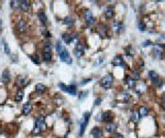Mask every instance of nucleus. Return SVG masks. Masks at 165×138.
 I'll return each mask as SVG.
<instances>
[{
	"label": "nucleus",
	"instance_id": "25",
	"mask_svg": "<svg viewBox=\"0 0 165 138\" xmlns=\"http://www.w3.org/2000/svg\"><path fill=\"white\" fill-rule=\"evenodd\" d=\"M73 23H74V20H73L71 17H66V18H64V24L65 26H73Z\"/></svg>",
	"mask_w": 165,
	"mask_h": 138
},
{
	"label": "nucleus",
	"instance_id": "27",
	"mask_svg": "<svg viewBox=\"0 0 165 138\" xmlns=\"http://www.w3.org/2000/svg\"><path fill=\"white\" fill-rule=\"evenodd\" d=\"M130 79H132L133 81H137V80H139V79H140V75H139V72H137V71H133V72L131 73Z\"/></svg>",
	"mask_w": 165,
	"mask_h": 138
},
{
	"label": "nucleus",
	"instance_id": "36",
	"mask_svg": "<svg viewBox=\"0 0 165 138\" xmlns=\"http://www.w3.org/2000/svg\"><path fill=\"white\" fill-rule=\"evenodd\" d=\"M100 101H101L100 98H98V99H96V101H95V105H99V104H100Z\"/></svg>",
	"mask_w": 165,
	"mask_h": 138
},
{
	"label": "nucleus",
	"instance_id": "1",
	"mask_svg": "<svg viewBox=\"0 0 165 138\" xmlns=\"http://www.w3.org/2000/svg\"><path fill=\"white\" fill-rule=\"evenodd\" d=\"M56 51H57L58 55H59V59H61L62 62L66 63V64H72L73 63V60L71 58V55H69L67 49L62 44V42L58 41L57 43H56Z\"/></svg>",
	"mask_w": 165,
	"mask_h": 138
},
{
	"label": "nucleus",
	"instance_id": "7",
	"mask_svg": "<svg viewBox=\"0 0 165 138\" xmlns=\"http://www.w3.org/2000/svg\"><path fill=\"white\" fill-rule=\"evenodd\" d=\"M112 119H113V114H112L110 110H106V112H104L101 114V120L105 123H111Z\"/></svg>",
	"mask_w": 165,
	"mask_h": 138
},
{
	"label": "nucleus",
	"instance_id": "2",
	"mask_svg": "<svg viewBox=\"0 0 165 138\" xmlns=\"http://www.w3.org/2000/svg\"><path fill=\"white\" fill-rule=\"evenodd\" d=\"M46 128V124H45V120L43 117H39V118L35 119V123H34V129H33V133L34 134H40L41 132H43Z\"/></svg>",
	"mask_w": 165,
	"mask_h": 138
},
{
	"label": "nucleus",
	"instance_id": "11",
	"mask_svg": "<svg viewBox=\"0 0 165 138\" xmlns=\"http://www.w3.org/2000/svg\"><path fill=\"white\" fill-rule=\"evenodd\" d=\"M112 63H113L114 66H120V68H124L125 66V63L123 61V59H122L120 55L116 56V58L113 59V61H112Z\"/></svg>",
	"mask_w": 165,
	"mask_h": 138
},
{
	"label": "nucleus",
	"instance_id": "28",
	"mask_svg": "<svg viewBox=\"0 0 165 138\" xmlns=\"http://www.w3.org/2000/svg\"><path fill=\"white\" fill-rule=\"evenodd\" d=\"M30 59L32 60L33 63H35V64H38V65L41 63V61H40V59H39L38 55H31V56H30Z\"/></svg>",
	"mask_w": 165,
	"mask_h": 138
},
{
	"label": "nucleus",
	"instance_id": "8",
	"mask_svg": "<svg viewBox=\"0 0 165 138\" xmlns=\"http://www.w3.org/2000/svg\"><path fill=\"white\" fill-rule=\"evenodd\" d=\"M26 30H28V26H26V22L24 20H20V21L16 23V31L19 33H25Z\"/></svg>",
	"mask_w": 165,
	"mask_h": 138
},
{
	"label": "nucleus",
	"instance_id": "23",
	"mask_svg": "<svg viewBox=\"0 0 165 138\" xmlns=\"http://www.w3.org/2000/svg\"><path fill=\"white\" fill-rule=\"evenodd\" d=\"M66 93L71 94V95H76V94H77L76 86L75 85H69V86H67V91H66Z\"/></svg>",
	"mask_w": 165,
	"mask_h": 138
},
{
	"label": "nucleus",
	"instance_id": "26",
	"mask_svg": "<svg viewBox=\"0 0 165 138\" xmlns=\"http://www.w3.org/2000/svg\"><path fill=\"white\" fill-rule=\"evenodd\" d=\"M113 28L117 30L118 32H121L122 30H123V26H122V23L121 22H116L114 24H113Z\"/></svg>",
	"mask_w": 165,
	"mask_h": 138
},
{
	"label": "nucleus",
	"instance_id": "15",
	"mask_svg": "<svg viewBox=\"0 0 165 138\" xmlns=\"http://www.w3.org/2000/svg\"><path fill=\"white\" fill-rule=\"evenodd\" d=\"M31 110H32V105L30 103H26V104H24V106H23V108H22V114L24 116H28V115H30Z\"/></svg>",
	"mask_w": 165,
	"mask_h": 138
},
{
	"label": "nucleus",
	"instance_id": "24",
	"mask_svg": "<svg viewBox=\"0 0 165 138\" xmlns=\"http://www.w3.org/2000/svg\"><path fill=\"white\" fill-rule=\"evenodd\" d=\"M23 96H24V93H23V90H19L16 92V95H15V102H21Z\"/></svg>",
	"mask_w": 165,
	"mask_h": 138
},
{
	"label": "nucleus",
	"instance_id": "17",
	"mask_svg": "<svg viewBox=\"0 0 165 138\" xmlns=\"http://www.w3.org/2000/svg\"><path fill=\"white\" fill-rule=\"evenodd\" d=\"M1 80H2V82L7 84L9 82V80H10V72H9V70L8 69H6V70H3V72H2V76H1Z\"/></svg>",
	"mask_w": 165,
	"mask_h": 138
},
{
	"label": "nucleus",
	"instance_id": "13",
	"mask_svg": "<svg viewBox=\"0 0 165 138\" xmlns=\"http://www.w3.org/2000/svg\"><path fill=\"white\" fill-rule=\"evenodd\" d=\"M19 7L22 11H28L31 7V2L26 1V0H22V1H19Z\"/></svg>",
	"mask_w": 165,
	"mask_h": 138
},
{
	"label": "nucleus",
	"instance_id": "32",
	"mask_svg": "<svg viewBox=\"0 0 165 138\" xmlns=\"http://www.w3.org/2000/svg\"><path fill=\"white\" fill-rule=\"evenodd\" d=\"M153 51H154V53H155V54H156V56H157V58H160V56H162V51H161V50L154 49Z\"/></svg>",
	"mask_w": 165,
	"mask_h": 138
},
{
	"label": "nucleus",
	"instance_id": "10",
	"mask_svg": "<svg viewBox=\"0 0 165 138\" xmlns=\"http://www.w3.org/2000/svg\"><path fill=\"white\" fill-rule=\"evenodd\" d=\"M28 83H29V80L26 79V76L24 75H20L18 79H16V84H18L19 86H21V87H24L28 85Z\"/></svg>",
	"mask_w": 165,
	"mask_h": 138
},
{
	"label": "nucleus",
	"instance_id": "4",
	"mask_svg": "<svg viewBox=\"0 0 165 138\" xmlns=\"http://www.w3.org/2000/svg\"><path fill=\"white\" fill-rule=\"evenodd\" d=\"M89 117H90V113H85L84 114V117H82V119L80 120V129H79V136H82L85 133V129L86 127L88 125V122H89Z\"/></svg>",
	"mask_w": 165,
	"mask_h": 138
},
{
	"label": "nucleus",
	"instance_id": "37",
	"mask_svg": "<svg viewBox=\"0 0 165 138\" xmlns=\"http://www.w3.org/2000/svg\"><path fill=\"white\" fill-rule=\"evenodd\" d=\"M162 103H163V105H164V107H165V96L163 97V99H162Z\"/></svg>",
	"mask_w": 165,
	"mask_h": 138
},
{
	"label": "nucleus",
	"instance_id": "22",
	"mask_svg": "<svg viewBox=\"0 0 165 138\" xmlns=\"http://www.w3.org/2000/svg\"><path fill=\"white\" fill-rule=\"evenodd\" d=\"M44 91H45V86H44V84L39 83V84H36V85H35V92L38 93V94H42V93H44Z\"/></svg>",
	"mask_w": 165,
	"mask_h": 138
},
{
	"label": "nucleus",
	"instance_id": "30",
	"mask_svg": "<svg viewBox=\"0 0 165 138\" xmlns=\"http://www.w3.org/2000/svg\"><path fill=\"white\" fill-rule=\"evenodd\" d=\"M139 29H140L141 32H144V31H145V24H144L143 22H140V23H139Z\"/></svg>",
	"mask_w": 165,
	"mask_h": 138
},
{
	"label": "nucleus",
	"instance_id": "20",
	"mask_svg": "<svg viewBox=\"0 0 165 138\" xmlns=\"http://www.w3.org/2000/svg\"><path fill=\"white\" fill-rule=\"evenodd\" d=\"M148 108L147 107H145V106H142L140 107V110H139V115H140V117H145V116H147L148 115Z\"/></svg>",
	"mask_w": 165,
	"mask_h": 138
},
{
	"label": "nucleus",
	"instance_id": "14",
	"mask_svg": "<svg viewBox=\"0 0 165 138\" xmlns=\"http://www.w3.org/2000/svg\"><path fill=\"white\" fill-rule=\"evenodd\" d=\"M91 137L92 138H101L102 136V133H101V129L99 127H95L94 129L91 130Z\"/></svg>",
	"mask_w": 165,
	"mask_h": 138
},
{
	"label": "nucleus",
	"instance_id": "21",
	"mask_svg": "<svg viewBox=\"0 0 165 138\" xmlns=\"http://www.w3.org/2000/svg\"><path fill=\"white\" fill-rule=\"evenodd\" d=\"M116 128H117V125L113 123H109L106 125V132H108V133H113Z\"/></svg>",
	"mask_w": 165,
	"mask_h": 138
},
{
	"label": "nucleus",
	"instance_id": "5",
	"mask_svg": "<svg viewBox=\"0 0 165 138\" xmlns=\"http://www.w3.org/2000/svg\"><path fill=\"white\" fill-rule=\"evenodd\" d=\"M43 59L45 62H50L52 60V51H51V45L47 42L45 45L44 50H43Z\"/></svg>",
	"mask_w": 165,
	"mask_h": 138
},
{
	"label": "nucleus",
	"instance_id": "34",
	"mask_svg": "<svg viewBox=\"0 0 165 138\" xmlns=\"http://www.w3.org/2000/svg\"><path fill=\"white\" fill-rule=\"evenodd\" d=\"M10 3H11V7H12V8H15L16 6H19V1H11Z\"/></svg>",
	"mask_w": 165,
	"mask_h": 138
},
{
	"label": "nucleus",
	"instance_id": "29",
	"mask_svg": "<svg viewBox=\"0 0 165 138\" xmlns=\"http://www.w3.org/2000/svg\"><path fill=\"white\" fill-rule=\"evenodd\" d=\"M127 83H128V85H129V87H134L135 86V81H133L132 79H129L128 81H127Z\"/></svg>",
	"mask_w": 165,
	"mask_h": 138
},
{
	"label": "nucleus",
	"instance_id": "6",
	"mask_svg": "<svg viewBox=\"0 0 165 138\" xmlns=\"http://www.w3.org/2000/svg\"><path fill=\"white\" fill-rule=\"evenodd\" d=\"M148 76H150V79L153 84H155V85H157V86H162V81L160 80V77H158L156 72L150 71V72H148Z\"/></svg>",
	"mask_w": 165,
	"mask_h": 138
},
{
	"label": "nucleus",
	"instance_id": "18",
	"mask_svg": "<svg viewBox=\"0 0 165 138\" xmlns=\"http://www.w3.org/2000/svg\"><path fill=\"white\" fill-rule=\"evenodd\" d=\"M38 17H39V19H40V21H41L42 24H44V26L47 24V17H46L45 12L40 11V12L38 13Z\"/></svg>",
	"mask_w": 165,
	"mask_h": 138
},
{
	"label": "nucleus",
	"instance_id": "38",
	"mask_svg": "<svg viewBox=\"0 0 165 138\" xmlns=\"http://www.w3.org/2000/svg\"><path fill=\"white\" fill-rule=\"evenodd\" d=\"M148 44H151V42H148V41H147V42H145V43H144V45H148Z\"/></svg>",
	"mask_w": 165,
	"mask_h": 138
},
{
	"label": "nucleus",
	"instance_id": "3",
	"mask_svg": "<svg viewBox=\"0 0 165 138\" xmlns=\"http://www.w3.org/2000/svg\"><path fill=\"white\" fill-rule=\"evenodd\" d=\"M99 83H100V86L104 87V89H106V90L110 89L112 86V83H113V76H112L111 74H107V75L104 76L100 80Z\"/></svg>",
	"mask_w": 165,
	"mask_h": 138
},
{
	"label": "nucleus",
	"instance_id": "9",
	"mask_svg": "<svg viewBox=\"0 0 165 138\" xmlns=\"http://www.w3.org/2000/svg\"><path fill=\"white\" fill-rule=\"evenodd\" d=\"M76 36H77L76 34H71V33H64V34H62L63 40H64L65 43H67V44H71Z\"/></svg>",
	"mask_w": 165,
	"mask_h": 138
},
{
	"label": "nucleus",
	"instance_id": "31",
	"mask_svg": "<svg viewBox=\"0 0 165 138\" xmlns=\"http://www.w3.org/2000/svg\"><path fill=\"white\" fill-rule=\"evenodd\" d=\"M58 87H59V89H61L62 91H64V92H66V91H67V86H66L65 84H63V83H59V84H58Z\"/></svg>",
	"mask_w": 165,
	"mask_h": 138
},
{
	"label": "nucleus",
	"instance_id": "35",
	"mask_svg": "<svg viewBox=\"0 0 165 138\" xmlns=\"http://www.w3.org/2000/svg\"><path fill=\"white\" fill-rule=\"evenodd\" d=\"M89 81H90V79H86V80H84V81H82V82H81L80 84H81V85H85V83L89 82Z\"/></svg>",
	"mask_w": 165,
	"mask_h": 138
},
{
	"label": "nucleus",
	"instance_id": "19",
	"mask_svg": "<svg viewBox=\"0 0 165 138\" xmlns=\"http://www.w3.org/2000/svg\"><path fill=\"white\" fill-rule=\"evenodd\" d=\"M113 16H114V11H113V9L112 8H109L108 7V8L105 9V17L107 19H111Z\"/></svg>",
	"mask_w": 165,
	"mask_h": 138
},
{
	"label": "nucleus",
	"instance_id": "16",
	"mask_svg": "<svg viewBox=\"0 0 165 138\" xmlns=\"http://www.w3.org/2000/svg\"><path fill=\"white\" fill-rule=\"evenodd\" d=\"M86 22L88 24H92L95 22V18L92 17V13L90 10H86Z\"/></svg>",
	"mask_w": 165,
	"mask_h": 138
},
{
	"label": "nucleus",
	"instance_id": "12",
	"mask_svg": "<svg viewBox=\"0 0 165 138\" xmlns=\"http://www.w3.org/2000/svg\"><path fill=\"white\" fill-rule=\"evenodd\" d=\"M84 51H85V48L80 44H78L76 46V49L74 50V55L76 58H80V56L84 55Z\"/></svg>",
	"mask_w": 165,
	"mask_h": 138
},
{
	"label": "nucleus",
	"instance_id": "33",
	"mask_svg": "<svg viewBox=\"0 0 165 138\" xmlns=\"http://www.w3.org/2000/svg\"><path fill=\"white\" fill-rule=\"evenodd\" d=\"M3 45H5V52L7 53V54H9V53H10V49H9L8 44H7L6 42H3Z\"/></svg>",
	"mask_w": 165,
	"mask_h": 138
}]
</instances>
